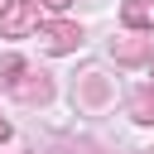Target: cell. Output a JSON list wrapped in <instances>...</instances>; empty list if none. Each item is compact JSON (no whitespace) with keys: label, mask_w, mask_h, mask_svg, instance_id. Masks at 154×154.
Segmentation results:
<instances>
[{"label":"cell","mask_w":154,"mask_h":154,"mask_svg":"<svg viewBox=\"0 0 154 154\" xmlns=\"http://www.w3.org/2000/svg\"><path fill=\"white\" fill-rule=\"evenodd\" d=\"M111 53H116V63H125V67H135V63H154V38L135 29V34L116 38V43H111Z\"/></svg>","instance_id":"obj_1"},{"label":"cell","mask_w":154,"mask_h":154,"mask_svg":"<svg viewBox=\"0 0 154 154\" xmlns=\"http://www.w3.org/2000/svg\"><path fill=\"white\" fill-rule=\"evenodd\" d=\"M38 38H43V48H48V53H72V48L82 43V29H77V24H67V19H58V24H43V29H38Z\"/></svg>","instance_id":"obj_2"},{"label":"cell","mask_w":154,"mask_h":154,"mask_svg":"<svg viewBox=\"0 0 154 154\" xmlns=\"http://www.w3.org/2000/svg\"><path fill=\"white\" fill-rule=\"evenodd\" d=\"M120 19H125V29H144L154 19V0H125L120 5Z\"/></svg>","instance_id":"obj_3"},{"label":"cell","mask_w":154,"mask_h":154,"mask_svg":"<svg viewBox=\"0 0 154 154\" xmlns=\"http://www.w3.org/2000/svg\"><path fill=\"white\" fill-rule=\"evenodd\" d=\"M24 72H29L24 58H19V53H5V58H0V91H14V87L24 82Z\"/></svg>","instance_id":"obj_4"},{"label":"cell","mask_w":154,"mask_h":154,"mask_svg":"<svg viewBox=\"0 0 154 154\" xmlns=\"http://www.w3.org/2000/svg\"><path fill=\"white\" fill-rule=\"evenodd\" d=\"M130 116H135L140 125H154V87H140V91H130Z\"/></svg>","instance_id":"obj_5"},{"label":"cell","mask_w":154,"mask_h":154,"mask_svg":"<svg viewBox=\"0 0 154 154\" xmlns=\"http://www.w3.org/2000/svg\"><path fill=\"white\" fill-rule=\"evenodd\" d=\"M48 91H53V87H48L43 72H38V82H19V87H14V96H24V101H48Z\"/></svg>","instance_id":"obj_6"},{"label":"cell","mask_w":154,"mask_h":154,"mask_svg":"<svg viewBox=\"0 0 154 154\" xmlns=\"http://www.w3.org/2000/svg\"><path fill=\"white\" fill-rule=\"evenodd\" d=\"M34 10H38V5H24V10H14V14H5V29H10V34H24V29L34 24Z\"/></svg>","instance_id":"obj_7"},{"label":"cell","mask_w":154,"mask_h":154,"mask_svg":"<svg viewBox=\"0 0 154 154\" xmlns=\"http://www.w3.org/2000/svg\"><path fill=\"white\" fill-rule=\"evenodd\" d=\"M29 5H43V10H63L67 0H29Z\"/></svg>","instance_id":"obj_8"},{"label":"cell","mask_w":154,"mask_h":154,"mask_svg":"<svg viewBox=\"0 0 154 154\" xmlns=\"http://www.w3.org/2000/svg\"><path fill=\"white\" fill-rule=\"evenodd\" d=\"M5 140H10V120L0 116V144H5Z\"/></svg>","instance_id":"obj_9"},{"label":"cell","mask_w":154,"mask_h":154,"mask_svg":"<svg viewBox=\"0 0 154 154\" xmlns=\"http://www.w3.org/2000/svg\"><path fill=\"white\" fill-rule=\"evenodd\" d=\"M10 10H14V0H0V19H5V14H10Z\"/></svg>","instance_id":"obj_10"}]
</instances>
